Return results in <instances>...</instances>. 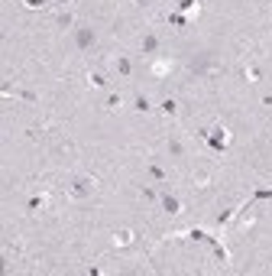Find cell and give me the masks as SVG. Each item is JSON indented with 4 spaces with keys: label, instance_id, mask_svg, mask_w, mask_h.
I'll list each match as a JSON object with an SVG mask.
<instances>
[{
    "label": "cell",
    "instance_id": "cell-3",
    "mask_svg": "<svg viewBox=\"0 0 272 276\" xmlns=\"http://www.w3.org/2000/svg\"><path fill=\"white\" fill-rule=\"evenodd\" d=\"M59 3H62V7H68V0H59Z\"/></svg>",
    "mask_w": 272,
    "mask_h": 276
},
{
    "label": "cell",
    "instance_id": "cell-2",
    "mask_svg": "<svg viewBox=\"0 0 272 276\" xmlns=\"http://www.w3.org/2000/svg\"><path fill=\"white\" fill-rule=\"evenodd\" d=\"M162 205H165V211H169V214H179V198H172V195H162Z\"/></svg>",
    "mask_w": 272,
    "mask_h": 276
},
{
    "label": "cell",
    "instance_id": "cell-1",
    "mask_svg": "<svg viewBox=\"0 0 272 276\" xmlns=\"http://www.w3.org/2000/svg\"><path fill=\"white\" fill-rule=\"evenodd\" d=\"M91 192H94V179H88V175H78L68 185V195H75V198H85V195H91Z\"/></svg>",
    "mask_w": 272,
    "mask_h": 276
}]
</instances>
